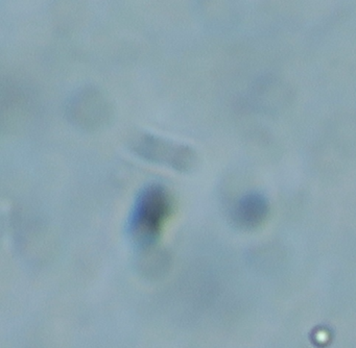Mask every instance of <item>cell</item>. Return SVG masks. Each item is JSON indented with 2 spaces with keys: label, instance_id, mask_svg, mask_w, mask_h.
<instances>
[{
  "label": "cell",
  "instance_id": "obj_1",
  "mask_svg": "<svg viewBox=\"0 0 356 348\" xmlns=\"http://www.w3.org/2000/svg\"><path fill=\"white\" fill-rule=\"evenodd\" d=\"M172 210V200L166 188L151 183L141 190L135 199L128 220L131 237L141 244H149L159 237Z\"/></svg>",
  "mask_w": 356,
  "mask_h": 348
},
{
  "label": "cell",
  "instance_id": "obj_2",
  "mask_svg": "<svg viewBox=\"0 0 356 348\" xmlns=\"http://www.w3.org/2000/svg\"><path fill=\"white\" fill-rule=\"evenodd\" d=\"M129 149L139 158L163 165L180 172L191 170L197 164V152L191 146L149 133H134L129 139Z\"/></svg>",
  "mask_w": 356,
  "mask_h": 348
},
{
  "label": "cell",
  "instance_id": "obj_3",
  "mask_svg": "<svg viewBox=\"0 0 356 348\" xmlns=\"http://www.w3.org/2000/svg\"><path fill=\"white\" fill-rule=\"evenodd\" d=\"M66 113L74 124L83 129L95 131L109 123L112 108L99 90L84 88L70 97Z\"/></svg>",
  "mask_w": 356,
  "mask_h": 348
},
{
  "label": "cell",
  "instance_id": "obj_4",
  "mask_svg": "<svg viewBox=\"0 0 356 348\" xmlns=\"http://www.w3.org/2000/svg\"><path fill=\"white\" fill-rule=\"evenodd\" d=\"M268 212L266 199L258 194H250L239 200L233 216L237 224L251 229L261 224Z\"/></svg>",
  "mask_w": 356,
  "mask_h": 348
}]
</instances>
